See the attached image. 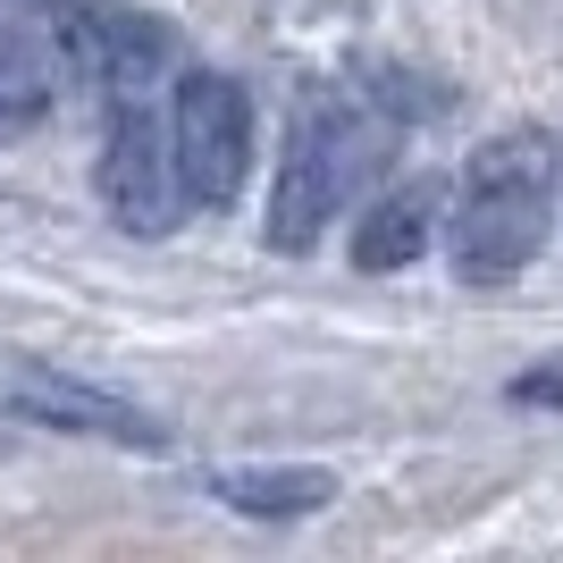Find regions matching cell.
Masks as SVG:
<instances>
[{
  "label": "cell",
  "mask_w": 563,
  "mask_h": 563,
  "mask_svg": "<svg viewBox=\"0 0 563 563\" xmlns=\"http://www.w3.org/2000/svg\"><path fill=\"white\" fill-rule=\"evenodd\" d=\"M547 211H555V143L547 135H496L471 152L463 194L446 211V261L471 286H505L530 269L547 244Z\"/></svg>",
  "instance_id": "1"
},
{
  "label": "cell",
  "mask_w": 563,
  "mask_h": 563,
  "mask_svg": "<svg viewBox=\"0 0 563 563\" xmlns=\"http://www.w3.org/2000/svg\"><path fill=\"white\" fill-rule=\"evenodd\" d=\"M378 152H387V126H378V118L345 110V101L303 110V118H295V135H286L278 186H269V244H278V253H303L311 235L371 186Z\"/></svg>",
  "instance_id": "2"
},
{
  "label": "cell",
  "mask_w": 563,
  "mask_h": 563,
  "mask_svg": "<svg viewBox=\"0 0 563 563\" xmlns=\"http://www.w3.org/2000/svg\"><path fill=\"white\" fill-rule=\"evenodd\" d=\"M168 152H177V177H186L194 211L235 202L244 161H253V101L211 68L177 76V93H168Z\"/></svg>",
  "instance_id": "3"
},
{
  "label": "cell",
  "mask_w": 563,
  "mask_h": 563,
  "mask_svg": "<svg viewBox=\"0 0 563 563\" xmlns=\"http://www.w3.org/2000/svg\"><path fill=\"white\" fill-rule=\"evenodd\" d=\"M101 211L126 235H168L177 219H194V194L168 152V118L143 110V93L118 101L110 135H101Z\"/></svg>",
  "instance_id": "4"
},
{
  "label": "cell",
  "mask_w": 563,
  "mask_h": 563,
  "mask_svg": "<svg viewBox=\"0 0 563 563\" xmlns=\"http://www.w3.org/2000/svg\"><path fill=\"white\" fill-rule=\"evenodd\" d=\"M59 51H68V68H85L93 85H110L118 101H135L152 76L168 68V34L161 18H143L126 0H59Z\"/></svg>",
  "instance_id": "5"
},
{
  "label": "cell",
  "mask_w": 563,
  "mask_h": 563,
  "mask_svg": "<svg viewBox=\"0 0 563 563\" xmlns=\"http://www.w3.org/2000/svg\"><path fill=\"white\" fill-rule=\"evenodd\" d=\"M59 76H68V51L51 25H0V135L43 126V110L59 101Z\"/></svg>",
  "instance_id": "6"
},
{
  "label": "cell",
  "mask_w": 563,
  "mask_h": 563,
  "mask_svg": "<svg viewBox=\"0 0 563 563\" xmlns=\"http://www.w3.org/2000/svg\"><path fill=\"white\" fill-rule=\"evenodd\" d=\"M438 228H446V194L429 186V177H412V186H396L362 219L353 261H362V269H404V261H421L429 244H438Z\"/></svg>",
  "instance_id": "7"
},
{
  "label": "cell",
  "mask_w": 563,
  "mask_h": 563,
  "mask_svg": "<svg viewBox=\"0 0 563 563\" xmlns=\"http://www.w3.org/2000/svg\"><path fill=\"white\" fill-rule=\"evenodd\" d=\"M25 412H43V421H68V429H93V438H126V446H161V429L126 412V404L93 396V387H68V378H25L18 387Z\"/></svg>",
  "instance_id": "8"
},
{
  "label": "cell",
  "mask_w": 563,
  "mask_h": 563,
  "mask_svg": "<svg viewBox=\"0 0 563 563\" xmlns=\"http://www.w3.org/2000/svg\"><path fill=\"white\" fill-rule=\"evenodd\" d=\"M235 514H311V505H329V479L320 471H253V479H219Z\"/></svg>",
  "instance_id": "9"
}]
</instances>
